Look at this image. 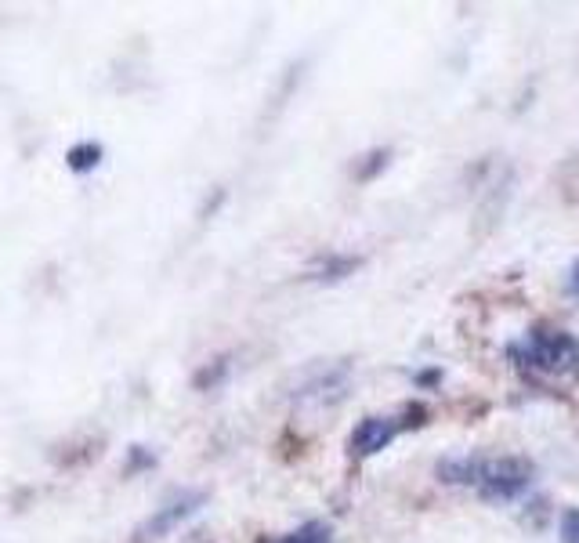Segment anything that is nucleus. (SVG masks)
Wrapping results in <instances>:
<instances>
[{
	"label": "nucleus",
	"instance_id": "1",
	"mask_svg": "<svg viewBox=\"0 0 579 543\" xmlns=\"http://www.w3.org/2000/svg\"><path fill=\"white\" fill-rule=\"evenodd\" d=\"M529 486H532V464L525 457L489 460V464H482V471H478V493H482L485 500H496V504L518 500Z\"/></svg>",
	"mask_w": 579,
	"mask_h": 543
},
{
	"label": "nucleus",
	"instance_id": "2",
	"mask_svg": "<svg viewBox=\"0 0 579 543\" xmlns=\"http://www.w3.org/2000/svg\"><path fill=\"white\" fill-rule=\"evenodd\" d=\"M532 359L536 366H547V370H569L572 362L579 359V344L561 330H532Z\"/></svg>",
	"mask_w": 579,
	"mask_h": 543
},
{
	"label": "nucleus",
	"instance_id": "3",
	"mask_svg": "<svg viewBox=\"0 0 579 543\" xmlns=\"http://www.w3.org/2000/svg\"><path fill=\"white\" fill-rule=\"evenodd\" d=\"M200 504H203V493H185V496H178V500H171V504H163L156 515L149 518V522L138 529V543H149V540H160L163 533H171L174 525L178 522H185V518L192 515V511H200Z\"/></svg>",
	"mask_w": 579,
	"mask_h": 543
},
{
	"label": "nucleus",
	"instance_id": "4",
	"mask_svg": "<svg viewBox=\"0 0 579 543\" xmlns=\"http://www.w3.org/2000/svg\"><path fill=\"white\" fill-rule=\"evenodd\" d=\"M395 439V424L384 417H366L359 428L352 431V453L355 457H373Z\"/></svg>",
	"mask_w": 579,
	"mask_h": 543
},
{
	"label": "nucleus",
	"instance_id": "5",
	"mask_svg": "<svg viewBox=\"0 0 579 543\" xmlns=\"http://www.w3.org/2000/svg\"><path fill=\"white\" fill-rule=\"evenodd\" d=\"M482 464L478 460H442L438 464V478L442 482H478Z\"/></svg>",
	"mask_w": 579,
	"mask_h": 543
},
{
	"label": "nucleus",
	"instance_id": "6",
	"mask_svg": "<svg viewBox=\"0 0 579 543\" xmlns=\"http://www.w3.org/2000/svg\"><path fill=\"white\" fill-rule=\"evenodd\" d=\"M98 156H102L98 145H91V142L76 145L73 153H69V167H73V171H91V167L98 163Z\"/></svg>",
	"mask_w": 579,
	"mask_h": 543
},
{
	"label": "nucleus",
	"instance_id": "7",
	"mask_svg": "<svg viewBox=\"0 0 579 543\" xmlns=\"http://www.w3.org/2000/svg\"><path fill=\"white\" fill-rule=\"evenodd\" d=\"M286 543H330V533H326V525L312 522V525H304V529H297Z\"/></svg>",
	"mask_w": 579,
	"mask_h": 543
},
{
	"label": "nucleus",
	"instance_id": "8",
	"mask_svg": "<svg viewBox=\"0 0 579 543\" xmlns=\"http://www.w3.org/2000/svg\"><path fill=\"white\" fill-rule=\"evenodd\" d=\"M561 543H579V507H569L561 515Z\"/></svg>",
	"mask_w": 579,
	"mask_h": 543
},
{
	"label": "nucleus",
	"instance_id": "9",
	"mask_svg": "<svg viewBox=\"0 0 579 543\" xmlns=\"http://www.w3.org/2000/svg\"><path fill=\"white\" fill-rule=\"evenodd\" d=\"M359 265L355 258H341V261H330V265L323 268V279H341L344 272H352V268Z\"/></svg>",
	"mask_w": 579,
	"mask_h": 543
},
{
	"label": "nucleus",
	"instance_id": "10",
	"mask_svg": "<svg viewBox=\"0 0 579 543\" xmlns=\"http://www.w3.org/2000/svg\"><path fill=\"white\" fill-rule=\"evenodd\" d=\"M569 286H572V294L579 297V261H576V268H572V276H569Z\"/></svg>",
	"mask_w": 579,
	"mask_h": 543
}]
</instances>
